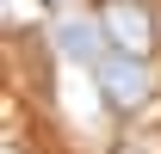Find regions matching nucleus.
<instances>
[{"label": "nucleus", "instance_id": "f257e3e1", "mask_svg": "<svg viewBox=\"0 0 161 154\" xmlns=\"http://www.w3.org/2000/svg\"><path fill=\"white\" fill-rule=\"evenodd\" d=\"M93 74H99V99L112 105V111H142V105L155 99V68H149V56H124V49H112Z\"/></svg>", "mask_w": 161, "mask_h": 154}, {"label": "nucleus", "instance_id": "f03ea898", "mask_svg": "<svg viewBox=\"0 0 161 154\" xmlns=\"http://www.w3.org/2000/svg\"><path fill=\"white\" fill-rule=\"evenodd\" d=\"M99 25H105V43L124 49V56H149L161 37V19L142 0H99Z\"/></svg>", "mask_w": 161, "mask_h": 154}, {"label": "nucleus", "instance_id": "7ed1b4c3", "mask_svg": "<svg viewBox=\"0 0 161 154\" xmlns=\"http://www.w3.org/2000/svg\"><path fill=\"white\" fill-rule=\"evenodd\" d=\"M56 49L68 62H87V68H99L105 56H112V43H105V25H99V13L87 19V13H68V19L56 25Z\"/></svg>", "mask_w": 161, "mask_h": 154}, {"label": "nucleus", "instance_id": "20e7f679", "mask_svg": "<svg viewBox=\"0 0 161 154\" xmlns=\"http://www.w3.org/2000/svg\"><path fill=\"white\" fill-rule=\"evenodd\" d=\"M43 6H56V13H68V6H75V0H43Z\"/></svg>", "mask_w": 161, "mask_h": 154}, {"label": "nucleus", "instance_id": "39448f33", "mask_svg": "<svg viewBox=\"0 0 161 154\" xmlns=\"http://www.w3.org/2000/svg\"><path fill=\"white\" fill-rule=\"evenodd\" d=\"M118 154H142V148H118Z\"/></svg>", "mask_w": 161, "mask_h": 154}]
</instances>
